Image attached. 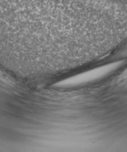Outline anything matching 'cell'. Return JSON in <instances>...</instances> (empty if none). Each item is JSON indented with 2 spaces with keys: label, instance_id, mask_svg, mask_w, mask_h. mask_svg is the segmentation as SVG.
I'll list each match as a JSON object with an SVG mask.
<instances>
[{
  "label": "cell",
  "instance_id": "cell-2",
  "mask_svg": "<svg viewBox=\"0 0 127 152\" xmlns=\"http://www.w3.org/2000/svg\"><path fill=\"white\" fill-rule=\"evenodd\" d=\"M119 63L105 65L71 76L54 85L57 88H71L95 82L105 78L119 66Z\"/></svg>",
  "mask_w": 127,
  "mask_h": 152
},
{
  "label": "cell",
  "instance_id": "cell-1",
  "mask_svg": "<svg viewBox=\"0 0 127 152\" xmlns=\"http://www.w3.org/2000/svg\"><path fill=\"white\" fill-rule=\"evenodd\" d=\"M97 0H0V26L18 35L68 40L83 36Z\"/></svg>",
  "mask_w": 127,
  "mask_h": 152
}]
</instances>
